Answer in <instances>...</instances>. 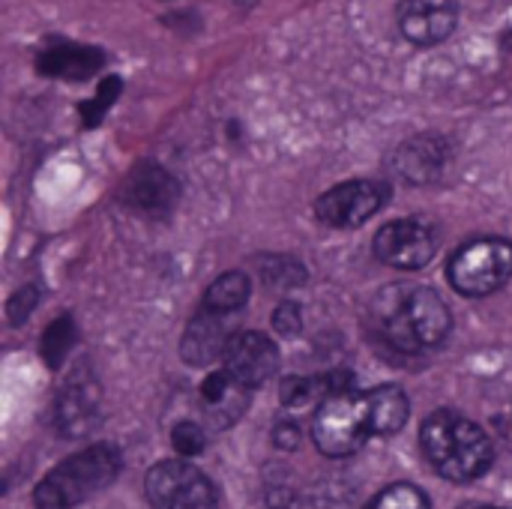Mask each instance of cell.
Instances as JSON below:
<instances>
[{
  "label": "cell",
  "mask_w": 512,
  "mask_h": 509,
  "mask_svg": "<svg viewBox=\"0 0 512 509\" xmlns=\"http://www.w3.org/2000/svg\"><path fill=\"white\" fill-rule=\"evenodd\" d=\"M369 321L378 339L402 354H423L450 333L447 303L423 285H390L372 300Z\"/></svg>",
  "instance_id": "obj_1"
},
{
  "label": "cell",
  "mask_w": 512,
  "mask_h": 509,
  "mask_svg": "<svg viewBox=\"0 0 512 509\" xmlns=\"http://www.w3.org/2000/svg\"><path fill=\"white\" fill-rule=\"evenodd\" d=\"M420 444L429 465L453 483H471L492 465V441L474 420L456 411L432 414L420 429Z\"/></svg>",
  "instance_id": "obj_2"
},
{
  "label": "cell",
  "mask_w": 512,
  "mask_h": 509,
  "mask_svg": "<svg viewBox=\"0 0 512 509\" xmlns=\"http://www.w3.org/2000/svg\"><path fill=\"white\" fill-rule=\"evenodd\" d=\"M123 468V456L111 444L87 447L63 459L33 492L36 509H72L108 489Z\"/></svg>",
  "instance_id": "obj_3"
},
{
  "label": "cell",
  "mask_w": 512,
  "mask_h": 509,
  "mask_svg": "<svg viewBox=\"0 0 512 509\" xmlns=\"http://www.w3.org/2000/svg\"><path fill=\"white\" fill-rule=\"evenodd\" d=\"M375 435L378 432H375L369 393L342 390V393H330L327 399H321L315 420H312V438L324 456H333V459L351 456Z\"/></svg>",
  "instance_id": "obj_4"
},
{
  "label": "cell",
  "mask_w": 512,
  "mask_h": 509,
  "mask_svg": "<svg viewBox=\"0 0 512 509\" xmlns=\"http://www.w3.org/2000/svg\"><path fill=\"white\" fill-rule=\"evenodd\" d=\"M450 285L465 297H489L512 279V243L483 237L465 243L447 267Z\"/></svg>",
  "instance_id": "obj_5"
},
{
  "label": "cell",
  "mask_w": 512,
  "mask_h": 509,
  "mask_svg": "<svg viewBox=\"0 0 512 509\" xmlns=\"http://www.w3.org/2000/svg\"><path fill=\"white\" fill-rule=\"evenodd\" d=\"M147 501L153 509H216V489L186 462H159L147 474Z\"/></svg>",
  "instance_id": "obj_6"
},
{
  "label": "cell",
  "mask_w": 512,
  "mask_h": 509,
  "mask_svg": "<svg viewBox=\"0 0 512 509\" xmlns=\"http://www.w3.org/2000/svg\"><path fill=\"white\" fill-rule=\"evenodd\" d=\"M438 252V228L420 216L387 222L375 234V255L396 270H420Z\"/></svg>",
  "instance_id": "obj_7"
},
{
  "label": "cell",
  "mask_w": 512,
  "mask_h": 509,
  "mask_svg": "<svg viewBox=\"0 0 512 509\" xmlns=\"http://www.w3.org/2000/svg\"><path fill=\"white\" fill-rule=\"evenodd\" d=\"M387 195L390 189L381 180H348L315 201V216L327 228H357L387 204Z\"/></svg>",
  "instance_id": "obj_8"
},
{
  "label": "cell",
  "mask_w": 512,
  "mask_h": 509,
  "mask_svg": "<svg viewBox=\"0 0 512 509\" xmlns=\"http://www.w3.org/2000/svg\"><path fill=\"white\" fill-rule=\"evenodd\" d=\"M237 330V312H216L201 306L180 342V354L189 366H210L219 357H225L228 342L234 339Z\"/></svg>",
  "instance_id": "obj_9"
},
{
  "label": "cell",
  "mask_w": 512,
  "mask_h": 509,
  "mask_svg": "<svg viewBox=\"0 0 512 509\" xmlns=\"http://www.w3.org/2000/svg\"><path fill=\"white\" fill-rule=\"evenodd\" d=\"M120 198L135 213H144V216H153V219H165L177 207V201H180V183L162 165L144 162V165H138L126 177V183L120 189Z\"/></svg>",
  "instance_id": "obj_10"
},
{
  "label": "cell",
  "mask_w": 512,
  "mask_h": 509,
  "mask_svg": "<svg viewBox=\"0 0 512 509\" xmlns=\"http://www.w3.org/2000/svg\"><path fill=\"white\" fill-rule=\"evenodd\" d=\"M222 360H225V369L240 384H246L249 390L267 384L276 375V369H279V351H276V345L264 333H255V330L234 333V339L228 342Z\"/></svg>",
  "instance_id": "obj_11"
},
{
  "label": "cell",
  "mask_w": 512,
  "mask_h": 509,
  "mask_svg": "<svg viewBox=\"0 0 512 509\" xmlns=\"http://www.w3.org/2000/svg\"><path fill=\"white\" fill-rule=\"evenodd\" d=\"M459 9L453 0H402L399 27L417 45H438L456 30Z\"/></svg>",
  "instance_id": "obj_12"
},
{
  "label": "cell",
  "mask_w": 512,
  "mask_h": 509,
  "mask_svg": "<svg viewBox=\"0 0 512 509\" xmlns=\"http://www.w3.org/2000/svg\"><path fill=\"white\" fill-rule=\"evenodd\" d=\"M249 387L240 384L228 369L222 372H213L204 378L201 390H198V402H201V411L207 417L210 426L216 429H228L231 423H237L249 405Z\"/></svg>",
  "instance_id": "obj_13"
},
{
  "label": "cell",
  "mask_w": 512,
  "mask_h": 509,
  "mask_svg": "<svg viewBox=\"0 0 512 509\" xmlns=\"http://www.w3.org/2000/svg\"><path fill=\"white\" fill-rule=\"evenodd\" d=\"M444 165H447V144L435 135L411 138L402 147H396V153L390 156L393 174L408 183H432L441 177Z\"/></svg>",
  "instance_id": "obj_14"
},
{
  "label": "cell",
  "mask_w": 512,
  "mask_h": 509,
  "mask_svg": "<svg viewBox=\"0 0 512 509\" xmlns=\"http://www.w3.org/2000/svg\"><path fill=\"white\" fill-rule=\"evenodd\" d=\"M99 414V390L90 378H72L57 399V429L66 438H81Z\"/></svg>",
  "instance_id": "obj_15"
},
{
  "label": "cell",
  "mask_w": 512,
  "mask_h": 509,
  "mask_svg": "<svg viewBox=\"0 0 512 509\" xmlns=\"http://www.w3.org/2000/svg\"><path fill=\"white\" fill-rule=\"evenodd\" d=\"M105 63V54L99 48H87V45H57V48H45L36 60V69L42 75L51 78H90L99 66Z\"/></svg>",
  "instance_id": "obj_16"
},
{
  "label": "cell",
  "mask_w": 512,
  "mask_h": 509,
  "mask_svg": "<svg viewBox=\"0 0 512 509\" xmlns=\"http://www.w3.org/2000/svg\"><path fill=\"white\" fill-rule=\"evenodd\" d=\"M366 393H369V405H372L378 438L396 435L408 423V411H411L408 396L402 393V387L384 384V387H375V390H366Z\"/></svg>",
  "instance_id": "obj_17"
},
{
  "label": "cell",
  "mask_w": 512,
  "mask_h": 509,
  "mask_svg": "<svg viewBox=\"0 0 512 509\" xmlns=\"http://www.w3.org/2000/svg\"><path fill=\"white\" fill-rule=\"evenodd\" d=\"M249 300V276L240 270L222 273L204 294L201 306L216 309V312H240Z\"/></svg>",
  "instance_id": "obj_18"
},
{
  "label": "cell",
  "mask_w": 512,
  "mask_h": 509,
  "mask_svg": "<svg viewBox=\"0 0 512 509\" xmlns=\"http://www.w3.org/2000/svg\"><path fill=\"white\" fill-rule=\"evenodd\" d=\"M261 279L276 291H288L306 282V270L294 258H267L261 267Z\"/></svg>",
  "instance_id": "obj_19"
},
{
  "label": "cell",
  "mask_w": 512,
  "mask_h": 509,
  "mask_svg": "<svg viewBox=\"0 0 512 509\" xmlns=\"http://www.w3.org/2000/svg\"><path fill=\"white\" fill-rule=\"evenodd\" d=\"M366 509H432L426 495L417 486L408 483H396L390 489H384Z\"/></svg>",
  "instance_id": "obj_20"
},
{
  "label": "cell",
  "mask_w": 512,
  "mask_h": 509,
  "mask_svg": "<svg viewBox=\"0 0 512 509\" xmlns=\"http://www.w3.org/2000/svg\"><path fill=\"white\" fill-rule=\"evenodd\" d=\"M72 336H75V324L72 318H57L48 330H45V339H42V354L51 366H60V360L66 357V351L72 348Z\"/></svg>",
  "instance_id": "obj_21"
},
{
  "label": "cell",
  "mask_w": 512,
  "mask_h": 509,
  "mask_svg": "<svg viewBox=\"0 0 512 509\" xmlns=\"http://www.w3.org/2000/svg\"><path fill=\"white\" fill-rule=\"evenodd\" d=\"M120 87H123V84H120L117 78H105V81L99 84L96 96H93L90 102H84V105H81V117H84V123H87V126H99V120L105 117V111L114 105V99H117Z\"/></svg>",
  "instance_id": "obj_22"
},
{
  "label": "cell",
  "mask_w": 512,
  "mask_h": 509,
  "mask_svg": "<svg viewBox=\"0 0 512 509\" xmlns=\"http://www.w3.org/2000/svg\"><path fill=\"white\" fill-rule=\"evenodd\" d=\"M171 444H174V450H177L180 456H198V453L204 450L207 438H204V429H201L198 423L183 420V423H177V426L171 429Z\"/></svg>",
  "instance_id": "obj_23"
},
{
  "label": "cell",
  "mask_w": 512,
  "mask_h": 509,
  "mask_svg": "<svg viewBox=\"0 0 512 509\" xmlns=\"http://www.w3.org/2000/svg\"><path fill=\"white\" fill-rule=\"evenodd\" d=\"M36 300H39V294H36V288L33 285H27V288H18L15 291V297L9 300V306H6V312H9V324H21V321H27V315L33 312V306H36Z\"/></svg>",
  "instance_id": "obj_24"
},
{
  "label": "cell",
  "mask_w": 512,
  "mask_h": 509,
  "mask_svg": "<svg viewBox=\"0 0 512 509\" xmlns=\"http://www.w3.org/2000/svg\"><path fill=\"white\" fill-rule=\"evenodd\" d=\"M273 327L276 333L282 336H297L300 327H303V315H300V306L297 303H282L273 315Z\"/></svg>",
  "instance_id": "obj_25"
},
{
  "label": "cell",
  "mask_w": 512,
  "mask_h": 509,
  "mask_svg": "<svg viewBox=\"0 0 512 509\" xmlns=\"http://www.w3.org/2000/svg\"><path fill=\"white\" fill-rule=\"evenodd\" d=\"M297 441H300V432H297V426H294L291 420L276 423V429H273V444H276V447H282V450H294V447H297Z\"/></svg>",
  "instance_id": "obj_26"
},
{
  "label": "cell",
  "mask_w": 512,
  "mask_h": 509,
  "mask_svg": "<svg viewBox=\"0 0 512 509\" xmlns=\"http://www.w3.org/2000/svg\"><path fill=\"white\" fill-rule=\"evenodd\" d=\"M462 509H507V507H492V504H468V507Z\"/></svg>",
  "instance_id": "obj_27"
}]
</instances>
